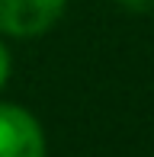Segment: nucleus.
Segmentation results:
<instances>
[{"instance_id":"nucleus-1","label":"nucleus","mask_w":154,"mask_h":157,"mask_svg":"<svg viewBox=\"0 0 154 157\" xmlns=\"http://www.w3.org/2000/svg\"><path fill=\"white\" fill-rule=\"evenodd\" d=\"M64 13V0H0V32L36 39L48 32Z\"/></svg>"},{"instance_id":"nucleus-2","label":"nucleus","mask_w":154,"mask_h":157,"mask_svg":"<svg viewBox=\"0 0 154 157\" xmlns=\"http://www.w3.org/2000/svg\"><path fill=\"white\" fill-rule=\"evenodd\" d=\"M0 157H45L42 125L13 103H0Z\"/></svg>"},{"instance_id":"nucleus-3","label":"nucleus","mask_w":154,"mask_h":157,"mask_svg":"<svg viewBox=\"0 0 154 157\" xmlns=\"http://www.w3.org/2000/svg\"><path fill=\"white\" fill-rule=\"evenodd\" d=\"M122 10H132V13H148L154 10V0H116Z\"/></svg>"},{"instance_id":"nucleus-4","label":"nucleus","mask_w":154,"mask_h":157,"mask_svg":"<svg viewBox=\"0 0 154 157\" xmlns=\"http://www.w3.org/2000/svg\"><path fill=\"white\" fill-rule=\"evenodd\" d=\"M6 77H10V52H6L3 42H0V87L6 83Z\"/></svg>"}]
</instances>
